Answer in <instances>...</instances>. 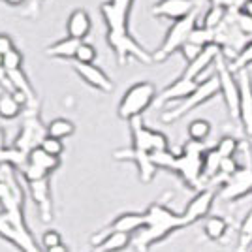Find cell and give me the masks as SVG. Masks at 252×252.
I'll list each match as a JSON object with an SVG mask.
<instances>
[{
    "label": "cell",
    "mask_w": 252,
    "mask_h": 252,
    "mask_svg": "<svg viewBox=\"0 0 252 252\" xmlns=\"http://www.w3.org/2000/svg\"><path fill=\"white\" fill-rule=\"evenodd\" d=\"M100 11H102V17H104L105 29H107L105 40H107V45L115 53L119 66H125L130 59H134L141 64L153 63V55L137 42L130 32L132 8L107 0L100 6Z\"/></svg>",
    "instance_id": "obj_1"
},
{
    "label": "cell",
    "mask_w": 252,
    "mask_h": 252,
    "mask_svg": "<svg viewBox=\"0 0 252 252\" xmlns=\"http://www.w3.org/2000/svg\"><path fill=\"white\" fill-rule=\"evenodd\" d=\"M205 151H207L205 143L189 139L183 145L181 155H175L168 149V151L153 153L151 158L158 169H168V171L177 173L190 190L200 192L205 189V183H207L203 177V155H205Z\"/></svg>",
    "instance_id": "obj_2"
},
{
    "label": "cell",
    "mask_w": 252,
    "mask_h": 252,
    "mask_svg": "<svg viewBox=\"0 0 252 252\" xmlns=\"http://www.w3.org/2000/svg\"><path fill=\"white\" fill-rule=\"evenodd\" d=\"M171 196H173L171 192H166L160 200L147 207L145 211L147 226L141 231H137V235L132 241V247L136 252H149L153 245L168 239L171 233L189 228L183 215H177L168 207V200H171Z\"/></svg>",
    "instance_id": "obj_3"
},
{
    "label": "cell",
    "mask_w": 252,
    "mask_h": 252,
    "mask_svg": "<svg viewBox=\"0 0 252 252\" xmlns=\"http://www.w3.org/2000/svg\"><path fill=\"white\" fill-rule=\"evenodd\" d=\"M157 87L151 81H137L130 89H126L123 94L119 107H117V115L123 121H132L136 117H141L147 111L151 105L157 102Z\"/></svg>",
    "instance_id": "obj_4"
},
{
    "label": "cell",
    "mask_w": 252,
    "mask_h": 252,
    "mask_svg": "<svg viewBox=\"0 0 252 252\" xmlns=\"http://www.w3.org/2000/svg\"><path fill=\"white\" fill-rule=\"evenodd\" d=\"M47 137V125L42 123V117H40V104H34L25 107L23 111V123L21 130L17 137L13 139V145L17 151L25 153L29 157L32 149L40 147L42 141Z\"/></svg>",
    "instance_id": "obj_5"
},
{
    "label": "cell",
    "mask_w": 252,
    "mask_h": 252,
    "mask_svg": "<svg viewBox=\"0 0 252 252\" xmlns=\"http://www.w3.org/2000/svg\"><path fill=\"white\" fill-rule=\"evenodd\" d=\"M196 27H198V10L192 11L189 17L173 23L166 32L162 45L153 53V63H164L175 51H181L185 47V43L189 42L190 34Z\"/></svg>",
    "instance_id": "obj_6"
},
{
    "label": "cell",
    "mask_w": 252,
    "mask_h": 252,
    "mask_svg": "<svg viewBox=\"0 0 252 252\" xmlns=\"http://www.w3.org/2000/svg\"><path fill=\"white\" fill-rule=\"evenodd\" d=\"M220 94V85H219V77L217 75H211L205 81H200V85L196 87V91L183 102H179L177 107L169 109L162 115V123H175L181 117L189 115L190 111H194L196 107L203 105L205 102L213 100L215 96Z\"/></svg>",
    "instance_id": "obj_7"
},
{
    "label": "cell",
    "mask_w": 252,
    "mask_h": 252,
    "mask_svg": "<svg viewBox=\"0 0 252 252\" xmlns=\"http://www.w3.org/2000/svg\"><path fill=\"white\" fill-rule=\"evenodd\" d=\"M215 66H217V77H219V85H220V94L224 98L226 107H228V113H230L231 119H239L241 89H239L237 75L231 72L230 63L222 57V53L217 57Z\"/></svg>",
    "instance_id": "obj_8"
},
{
    "label": "cell",
    "mask_w": 252,
    "mask_h": 252,
    "mask_svg": "<svg viewBox=\"0 0 252 252\" xmlns=\"http://www.w3.org/2000/svg\"><path fill=\"white\" fill-rule=\"evenodd\" d=\"M130 136H132V147L137 149V151H143V153H158V151H168L169 149V141L168 137L164 136L162 132L158 130H153L149 128L141 117H136L132 119L130 123Z\"/></svg>",
    "instance_id": "obj_9"
},
{
    "label": "cell",
    "mask_w": 252,
    "mask_h": 252,
    "mask_svg": "<svg viewBox=\"0 0 252 252\" xmlns=\"http://www.w3.org/2000/svg\"><path fill=\"white\" fill-rule=\"evenodd\" d=\"M252 194V168H239L231 177L224 179L219 189L222 201H239Z\"/></svg>",
    "instance_id": "obj_10"
},
{
    "label": "cell",
    "mask_w": 252,
    "mask_h": 252,
    "mask_svg": "<svg viewBox=\"0 0 252 252\" xmlns=\"http://www.w3.org/2000/svg\"><path fill=\"white\" fill-rule=\"evenodd\" d=\"M217 198H219V189H215V187H205L203 190H200L187 203L185 211L181 213L185 222H187V226H192V224H196L201 219H207L211 213V207H213V203H215Z\"/></svg>",
    "instance_id": "obj_11"
},
{
    "label": "cell",
    "mask_w": 252,
    "mask_h": 252,
    "mask_svg": "<svg viewBox=\"0 0 252 252\" xmlns=\"http://www.w3.org/2000/svg\"><path fill=\"white\" fill-rule=\"evenodd\" d=\"M113 158L119 160V162H134L137 168V173H139V181L149 185L153 179L157 177L158 168L155 166L153 158L149 153H143V151H137L134 147H126V149H117L113 153Z\"/></svg>",
    "instance_id": "obj_12"
},
{
    "label": "cell",
    "mask_w": 252,
    "mask_h": 252,
    "mask_svg": "<svg viewBox=\"0 0 252 252\" xmlns=\"http://www.w3.org/2000/svg\"><path fill=\"white\" fill-rule=\"evenodd\" d=\"M198 10V0H158L151 8L153 17H164L171 21H181Z\"/></svg>",
    "instance_id": "obj_13"
},
{
    "label": "cell",
    "mask_w": 252,
    "mask_h": 252,
    "mask_svg": "<svg viewBox=\"0 0 252 252\" xmlns=\"http://www.w3.org/2000/svg\"><path fill=\"white\" fill-rule=\"evenodd\" d=\"M198 81H192V79H187V77H183V75H179L175 81H171L168 87H164L157 96V102L155 104L158 107H162V105L169 104V102H183V100H187L194 91H196V87H198Z\"/></svg>",
    "instance_id": "obj_14"
},
{
    "label": "cell",
    "mask_w": 252,
    "mask_h": 252,
    "mask_svg": "<svg viewBox=\"0 0 252 252\" xmlns=\"http://www.w3.org/2000/svg\"><path fill=\"white\" fill-rule=\"evenodd\" d=\"M29 192H31L32 201L38 207V215L42 222H51L53 219V198H51V185L49 179H42V181H34V183H27Z\"/></svg>",
    "instance_id": "obj_15"
},
{
    "label": "cell",
    "mask_w": 252,
    "mask_h": 252,
    "mask_svg": "<svg viewBox=\"0 0 252 252\" xmlns=\"http://www.w3.org/2000/svg\"><path fill=\"white\" fill-rule=\"evenodd\" d=\"M72 68H74L75 74L79 75V77H81L89 87H93V89L100 91V93H105V94L113 91V81H111V77L105 74L98 64H77V63H74Z\"/></svg>",
    "instance_id": "obj_16"
},
{
    "label": "cell",
    "mask_w": 252,
    "mask_h": 252,
    "mask_svg": "<svg viewBox=\"0 0 252 252\" xmlns=\"http://www.w3.org/2000/svg\"><path fill=\"white\" fill-rule=\"evenodd\" d=\"M239 89H241V104H239V121L245 134L252 137V81L249 72L245 70L237 74Z\"/></svg>",
    "instance_id": "obj_17"
},
{
    "label": "cell",
    "mask_w": 252,
    "mask_h": 252,
    "mask_svg": "<svg viewBox=\"0 0 252 252\" xmlns=\"http://www.w3.org/2000/svg\"><path fill=\"white\" fill-rule=\"evenodd\" d=\"M147 226V217H145V211L143 213H123L119 215L117 219L109 222L104 230H100L98 233H111V231H121V233H136L141 231Z\"/></svg>",
    "instance_id": "obj_18"
},
{
    "label": "cell",
    "mask_w": 252,
    "mask_h": 252,
    "mask_svg": "<svg viewBox=\"0 0 252 252\" xmlns=\"http://www.w3.org/2000/svg\"><path fill=\"white\" fill-rule=\"evenodd\" d=\"M134 241L132 235L121 233V231H111V233H96L91 239L94 252H123L126 251Z\"/></svg>",
    "instance_id": "obj_19"
},
{
    "label": "cell",
    "mask_w": 252,
    "mask_h": 252,
    "mask_svg": "<svg viewBox=\"0 0 252 252\" xmlns=\"http://www.w3.org/2000/svg\"><path fill=\"white\" fill-rule=\"evenodd\" d=\"M220 55V47L219 45H209V47H205L201 55L196 59V61H192V63L187 64V68H185V72H183V77H187V79H192V81H201V75L205 74V70L215 64L217 61V57Z\"/></svg>",
    "instance_id": "obj_20"
},
{
    "label": "cell",
    "mask_w": 252,
    "mask_h": 252,
    "mask_svg": "<svg viewBox=\"0 0 252 252\" xmlns=\"http://www.w3.org/2000/svg\"><path fill=\"white\" fill-rule=\"evenodd\" d=\"M91 31H93V19L85 8H77L70 13V17L66 21V36L83 42Z\"/></svg>",
    "instance_id": "obj_21"
},
{
    "label": "cell",
    "mask_w": 252,
    "mask_h": 252,
    "mask_svg": "<svg viewBox=\"0 0 252 252\" xmlns=\"http://www.w3.org/2000/svg\"><path fill=\"white\" fill-rule=\"evenodd\" d=\"M81 42L75 40V38H70V36H64L59 42L51 43L45 47V55L51 57V59H63V61H74L75 53L79 49Z\"/></svg>",
    "instance_id": "obj_22"
},
{
    "label": "cell",
    "mask_w": 252,
    "mask_h": 252,
    "mask_svg": "<svg viewBox=\"0 0 252 252\" xmlns=\"http://www.w3.org/2000/svg\"><path fill=\"white\" fill-rule=\"evenodd\" d=\"M8 74V79H10L11 85V93H23L31 100V104H36L38 102V96H36V91L32 83L29 81L27 74L23 70H15V72H6Z\"/></svg>",
    "instance_id": "obj_23"
},
{
    "label": "cell",
    "mask_w": 252,
    "mask_h": 252,
    "mask_svg": "<svg viewBox=\"0 0 252 252\" xmlns=\"http://www.w3.org/2000/svg\"><path fill=\"white\" fill-rule=\"evenodd\" d=\"M228 228L230 224L224 217H219V215H213V217H207L205 222H203V231L207 235V239L211 241H222L228 233Z\"/></svg>",
    "instance_id": "obj_24"
},
{
    "label": "cell",
    "mask_w": 252,
    "mask_h": 252,
    "mask_svg": "<svg viewBox=\"0 0 252 252\" xmlns=\"http://www.w3.org/2000/svg\"><path fill=\"white\" fill-rule=\"evenodd\" d=\"M27 162H31V164H34V166L45 169L47 173H53L55 169L61 168V158L47 155L42 147L32 149L31 153H29V157H27Z\"/></svg>",
    "instance_id": "obj_25"
},
{
    "label": "cell",
    "mask_w": 252,
    "mask_h": 252,
    "mask_svg": "<svg viewBox=\"0 0 252 252\" xmlns=\"http://www.w3.org/2000/svg\"><path fill=\"white\" fill-rule=\"evenodd\" d=\"M226 15H228V10H226V8H222L219 4H209V8L205 10L203 17H201L200 27L207 29V31H217L222 25V21L226 19Z\"/></svg>",
    "instance_id": "obj_26"
},
{
    "label": "cell",
    "mask_w": 252,
    "mask_h": 252,
    "mask_svg": "<svg viewBox=\"0 0 252 252\" xmlns=\"http://www.w3.org/2000/svg\"><path fill=\"white\" fill-rule=\"evenodd\" d=\"M23 111H25V107L13 98L11 93L0 94V119L13 121V119H17L19 115H23Z\"/></svg>",
    "instance_id": "obj_27"
},
{
    "label": "cell",
    "mask_w": 252,
    "mask_h": 252,
    "mask_svg": "<svg viewBox=\"0 0 252 252\" xmlns=\"http://www.w3.org/2000/svg\"><path fill=\"white\" fill-rule=\"evenodd\" d=\"M74 132L75 125L70 119H64V117L53 119L51 123L47 125V136L57 137V139H66V137L74 136Z\"/></svg>",
    "instance_id": "obj_28"
},
{
    "label": "cell",
    "mask_w": 252,
    "mask_h": 252,
    "mask_svg": "<svg viewBox=\"0 0 252 252\" xmlns=\"http://www.w3.org/2000/svg\"><path fill=\"white\" fill-rule=\"evenodd\" d=\"M220 162H222V157L217 153L215 147L205 151V155H203V177H205V181L220 175Z\"/></svg>",
    "instance_id": "obj_29"
},
{
    "label": "cell",
    "mask_w": 252,
    "mask_h": 252,
    "mask_svg": "<svg viewBox=\"0 0 252 252\" xmlns=\"http://www.w3.org/2000/svg\"><path fill=\"white\" fill-rule=\"evenodd\" d=\"M27 164V155L17 151L15 147H2L0 149V168L2 166H11V168H19Z\"/></svg>",
    "instance_id": "obj_30"
},
{
    "label": "cell",
    "mask_w": 252,
    "mask_h": 252,
    "mask_svg": "<svg viewBox=\"0 0 252 252\" xmlns=\"http://www.w3.org/2000/svg\"><path fill=\"white\" fill-rule=\"evenodd\" d=\"M252 247V209L247 213L245 220L239 228V241H237V252H249Z\"/></svg>",
    "instance_id": "obj_31"
},
{
    "label": "cell",
    "mask_w": 252,
    "mask_h": 252,
    "mask_svg": "<svg viewBox=\"0 0 252 252\" xmlns=\"http://www.w3.org/2000/svg\"><path fill=\"white\" fill-rule=\"evenodd\" d=\"M251 64H252V38L245 43V47H243L241 51L237 53L235 61L230 63V68H231V72L237 75V74H241V72H245Z\"/></svg>",
    "instance_id": "obj_32"
},
{
    "label": "cell",
    "mask_w": 252,
    "mask_h": 252,
    "mask_svg": "<svg viewBox=\"0 0 252 252\" xmlns=\"http://www.w3.org/2000/svg\"><path fill=\"white\" fill-rule=\"evenodd\" d=\"M211 134V123L205 119H196L189 125V139L205 143V139Z\"/></svg>",
    "instance_id": "obj_33"
},
{
    "label": "cell",
    "mask_w": 252,
    "mask_h": 252,
    "mask_svg": "<svg viewBox=\"0 0 252 252\" xmlns=\"http://www.w3.org/2000/svg\"><path fill=\"white\" fill-rule=\"evenodd\" d=\"M239 145H241V139L233 136H222L219 139V143L215 145V149L222 158H233L239 151Z\"/></svg>",
    "instance_id": "obj_34"
},
{
    "label": "cell",
    "mask_w": 252,
    "mask_h": 252,
    "mask_svg": "<svg viewBox=\"0 0 252 252\" xmlns=\"http://www.w3.org/2000/svg\"><path fill=\"white\" fill-rule=\"evenodd\" d=\"M189 43H194V45H198L201 49H205V47H209L215 43V31H207V29H203V27H196L192 34H190L189 38Z\"/></svg>",
    "instance_id": "obj_35"
},
{
    "label": "cell",
    "mask_w": 252,
    "mask_h": 252,
    "mask_svg": "<svg viewBox=\"0 0 252 252\" xmlns=\"http://www.w3.org/2000/svg\"><path fill=\"white\" fill-rule=\"evenodd\" d=\"M96 59H98V49H96L93 43L89 42H81L79 49L75 53L74 63L77 64H96Z\"/></svg>",
    "instance_id": "obj_36"
},
{
    "label": "cell",
    "mask_w": 252,
    "mask_h": 252,
    "mask_svg": "<svg viewBox=\"0 0 252 252\" xmlns=\"http://www.w3.org/2000/svg\"><path fill=\"white\" fill-rule=\"evenodd\" d=\"M19 171H21V177L25 179L27 183H34V181L49 179V175H51V173H47L45 169L38 168V166H34V164H31V162H27Z\"/></svg>",
    "instance_id": "obj_37"
},
{
    "label": "cell",
    "mask_w": 252,
    "mask_h": 252,
    "mask_svg": "<svg viewBox=\"0 0 252 252\" xmlns=\"http://www.w3.org/2000/svg\"><path fill=\"white\" fill-rule=\"evenodd\" d=\"M23 53L15 47L13 51H10L8 55H4V70L6 72H15V70H23Z\"/></svg>",
    "instance_id": "obj_38"
},
{
    "label": "cell",
    "mask_w": 252,
    "mask_h": 252,
    "mask_svg": "<svg viewBox=\"0 0 252 252\" xmlns=\"http://www.w3.org/2000/svg\"><path fill=\"white\" fill-rule=\"evenodd\" d=\"M40 147L47 153V155H51V157H57V158H61L63 157V153H64V143H63V139H57V137H51V136H47L45 139L42 141V145Z\"/></svg>",
    "instance_id": "obj_39"
},
{
    "label": "cell",
    "mask_w": 252,
    "mask_h": 252,
    "mask_svg": "<svg viewBox=\"0 0 252 252\" xmlns=\"http://www.w3.org/2000/svg\"><path fill=\"white\" fill-rule=\"evenodd\" d=\"M231 13H233V17H235V25L239 27V31H241L245 36L252 38V17L251 15H249L245 10L231 11Z\"/></svg>",
    "instance_id": "obj_40"
},
{
    "label": "cell",
    "mask_w": 252,
    "mask_h": 252,
    "mask_svg": "<svg viewBox=\"0 0 252 252\" xmlns=\"http://www.w3.org/2000/svg\"><path fill=\"white\" fill-rule=\"evenodd\" d=\"M63 243V237H61V233L57 230H45L42 235V247L43 251H47V249H53V247H57V245H61Z\"/></svg>",
    "instance_id": "obj_41"
},
{
    "label": "cell",
    "mask_w": 252,
    "mask_h": 252,
    "mask_svg": "<svg viewBox=\"0 0 252 252\" xmlns=\"http://www.w3.org/2000/svg\"><path fill=\"white\" fill-rule=\"evenodd\" d=\"M237 169H239V166H237L235 158H222V162H220V175L224 179L231 177V175H233Z\"/></svg>",
    "instance_id": "obj_42"
},
{
    "label": "cell",
    "mask_w": 252,
    "mask_h": 252,
    "mask_svg": "<svg viewBox=\"0 0 252 252\" xmlns=\"http://www.w3.org/2000/svg\"><path fill=\"white\" fill-rule=\"evenodd\" d=\"M201 51H203L201 47H198V45H194V43H189V42L185 43V47L181 49V53H183V57L187 59V64L192 63V61H196V59H198V57L201 55Z\"/></svg>",
    "instance_id": "obj_43"
},
{
    "label": "cell",
    "mask_w": 252,
    "mask_h": 252,
    "mask_svg": "<svg viewBox=\"0 0 252 252\" xmlns=\"http://www.w3.org/2000/svg\"><path fill=\"white\" fill-rule=\"evenodd\" d=\"M15 49V43H13V38H11L8 32H0V55H8L10 51Z\"/></svg>",
    "instance_id": "obj_44"
},
{
    "label": "cell",
    "mask_w": 252,
    "mask_h": 252,
    "mask_svg": "<svg viewBox=\"0 0 252 252\" xmlns=\"http://www.w3.org/2000/svg\"><path fill=\"white\" fill-rule=\"evenodd\" d=\"M43 252H68V247L64 245V243H61V245H57V247H53V249H47V251Z\"/></svg>",
    "instance_id": "obj_45"
},
{
    "label": "cell",
    "mask_w": 252,
    "mask_h": 252,
    "mask_svg": "<svg viewBox=\"0 0 252 252\" xmlns=\"http://www.w3.org/2000/svg\"><path fill=\"white\" fill-rule=\"evenodd\" d=\"M8 6H11V8H17V6H23L27 0H4Z\"/></svg>",
    "instance_id": "obj_46"
},
{
    "label": "cell",
    "mask_w": 252,
    "mask_h": 252,
    "mask_svg": "<svg viewBox=\"0 0 252 252\" xmlns=\"http://www.w3.org/2000/svg\"><path fill=\"white\" fill-rule=\"evenodd\" d=\"M6 147V132H4V128L0 125V149Z\"/></svg>",
    "instance_id": "obj_47"
},
{
    "label": "cell",
    "mask_w": 252,
    "mask_h": 252,
    "mask_svg": "<svg viewBox=\"0 0 252 252\" xmlns=\"http://www.w3.org/2000/svg\"><path fill=\"white\" fill-rule=\"evenodd\" d=\"M245 11H247V13H249V15L252 17V0L249 2V4H247V6H245Z\"/></svg>",
    "instance_id": "obj_48"
},
{
    "label": "cell",
    "mask_w": 252,
    "mask_h": 252,
    "mask_svg": "<svg viewBox=\"0 0 252 252\" xmlns=\"http://www.w3.org/2000/svg\"><path fill=\"white\" fill-rule=\"evenodd\" d=\"M2 68H4V57L0 55V70H2Z\"/></svg>",
    "instance_id": "obj_49"
},
{
    "label": "cell",
    "mask_w": 252,
    "mask_h": 252,
    "mask_svg": "<svg viewBox=\"0 0 252 252\" xmlns=\"http://www.w3.org/2000/svg\"><path fill=\"white\" fill-rule=\"evenodd\" d=\"M93 252H94V251H93Z\"/></svg>",
    "instance_id": "obj_50"
}]
</instances>
